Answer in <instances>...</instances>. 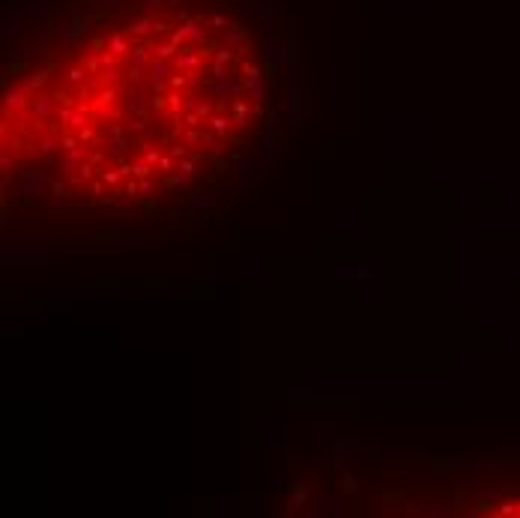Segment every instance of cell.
<instances>
[{"label": "cell", "mask_w": 520, "mask_h": 518, "mask_svg": "<svg viewBox=\"0 0 520 518\" xmlns=\"http://www.w3.org/2000/svg\"><path fill=\"white\" fill-rule=\"evenodd\" d=\"M54 96H48V93H30V105H33V114H39V117H48V114H54V102H51Z\"/></svg>", "instance_id": "2"}, {"label": "cell", "mask_w": 520, "mask_h": 518, "mask_svg": "<svg viewBox=\"0 0 520 518\" xmlns=\"http://www.w3.org/2000/svg\"><path fill=\"white\" fill-rule=\"evenodd\" d=\"M191 195H194V198H191V204H197V207H200V204H203V207L216 204V198H210L206 192H191Z\"/></svg>", "instance_id": "11"}, {"label": "cell", "mask_w": 520, "mask_h": 518, "mask_svg": "<svg viewBox=\"0 0 520 518\" xmlns=\"http://www.w3.org/2000/svg\"><path fill=\"white\" fill-rule=\"evenodd\" d=\"M57 147H63V141H60V135H54V132H51L48 138L39 141V150H42V153H54Z\"/></svg>", "instance_id": "7"}, {"label": "cell", "mask_w": 520, "mask_h": 518, "mask_svg": "<svg viewBox=\"0 0 520 518\" xmlns=\"http://www.w3.org/2000/svg\"><path fill=\"white\" fill-rule=\"evenodd\" d=\"M144 159H147L150 165H159V159H162V156H159L156 150H147V156H144Z\"/></svg>", "instance_id": "18"}, {"label": "cell", "mask_w": 520, "mask_h": 518, "mask_svg": "<svg viewBox=\"0 0 520 518\" xmlns=\"http://www.w3.org/2000/svg\"><path fill=\"white\" fill-rule=\"evenodd\" d=\"M171 156H173V159H185V156H188L185 144H176V147H171Z\"/></svg>", "instance_id": "14"}, {"label": "cell", "mask_w": 520, "mask_h": 518, "mask_svg": "<svg viewBox=\"0 0 520 518\" xmlns=\"http://www.w3.org/2000/svg\"><path fill=\"white\" fill-rule=\"evenodd\" d=\"M210 150H213V153H216V156H222V153H225V150H228V147H225V141H216V144H213V147H210Z\"/></svg>", "instance_id": "20"}, {"label": "cell", "mask_w": 520, "mask_h": 518, "mask_svg": "<svg viewBox=\"0 0 520 518\" xmlns=\"http://www.w3.org/2000/svg\"><path fill=\"white\" fill-rule=\"evenodd\" d=\"M57 168H63V174H72V171H78L81 165H78L72 156H66V159H57Z\"/></svg>", "instance_id": "9"}, {"label": "cell", "mask_w": 520, "mask_h": 518, "mask_svg": "<svg viewBox=\"0 0 520 518\" xmlns=\"http://www.w3.org/2000/svg\"><path fill=\"white\" fill-rule=\"evenodd\" d=\"M231 123H233V120H231V117H225V114H213V117L206 120V126L216 132L219 138H228V129H231Z\"/></svg>", "instance_id": "4"}, {"label": "cell", "mask_w": 520, "mask_h": 518, "mask_svg": "<svg viewBox=\"0 0 520 518\" xmlns=\"http://www.w3.org/2000/svg\"><path fill=\"white\" fill-rule=\"evenodd\" d=\"M90 123H93L90 111H87L84 105H75V111H72V120H69V126H75V129H84V126H90Z\"/></svg>", "instance_id": "5"}, {"label": "cell", "mask_w": 520, "mask_h": 518, "mask_svg": "<svg viewBox=\"0 0 520 518\" xmlns=\"http://www.w3.org/2000/svg\"><path fill=\"white\" fill-rule=\"evenodd\" d=\"M78 141H81V144H87V141H93V129H90V126H84V129L78 132Z\"/></svg>", "instance_id": "15"}, {"label": "cell", "mask_w": 520, "mask_h": 518, "mask_svg": "<svg viewBox=\"0 0 520 518\" xmlns=\"http://www.w3.org/2000/svg\"><path fill=\"white\" fill-rule=\"evenodd\" d=\"M15 165V159H9V153H3V171H9Z\"/></svg>", "instance_id": "21"}, {"label": "cell", "mask_w": 520, "mask_h": 518, "mask_svg": "<svg viewBox=\"0 0 520 518\" xmlns=\"http://www.w3.org/2000/svg\"><path fill=\"white\" fill-rule=\"evenodd\" d=\"M129 108L141 117V114H147V108H150V99L138 90V87H132V93H129Z\"/></svg>", "instance_id": "3"}, {"label": "cell", "mask_w": 520, "mask_h": 518, "mask_svg": "<svg viewBox=\"0 0 520 518\" xmlns=\"http://www.w3.org/2000/svg\"><path fill=\"white\" fill-rule=\"evenodd\" d=\"M45 189H48V177L36 174V171H18V177L12 180V195L24 198V201H33V198L45 195Z\"/></svg>", "instance_id": "1"}, {"label": "cell", "mask_w": 520, "mask_h": 518, "mask_svg": "<svg viewBox=\"0 0 520 518\" xmlns=\"http://www.w3.org/2000/svg\"><path fill=\"white\" fill-rule=\"evenodd\" d=\"M159 168H162V171H173V156H171V159H168V156H162V159H159Z\"/></svg>", "instance_id": "17"}, {"label": "cell", "mask_w": 520, "mask_h": 518, "mask_svg": "<svg viewBox=\"0 0 520 518\" xmlns=\"http://www.w3.org/2000/svg\"><path fill=\"white\" fill-rule=\"evenodd\" d=\"M93 117L102 123V120H120V114H117V108H111V105H96V111H93Z\"/></svg>", "instance_id": "6"}, {"label": "cell", "mask_w": 520, "mask_h": 518, "mask_svg": "<svg viewBox=\"0 0 520 518\" xmlns=\"http://www.w3.org/2000/svg\"><path fill=\"white\" fill-rule=\"evenodd\" d=\"M132 174H135V177H147V174H150V162H147V159H144V162H135V165H132Z\"/></svg>", "instance_id": "12"}, {"label": "cell", "mask_w": 520, "mask_h": 518, "mask_svg": "<svg viewBox=\"0 0 520 518\" xmlns=\"http://www.w3.org/2000/svg\"><path fill=\"white\" fill-rule=\"evenodd\" d=\"M60 141H63V150H72L75 147V138H69V135H60Z\"/></svg>", "instance_id": "19"}, {"label": "cell", "mask_w": 520, "mask_h": 518, "mask_svg": "<svg viewBox=\"0 0 520 518\" xmlns=\"http://www.w3.org/2000/svg\"><path fill=\"white\" fill-rule=\"evenodd\" d=\"M123 177H126L123 168H117V171H102V183H105V186H117Z\"/></svg>", "instance_id": "8"}, {"label": "cell", "mask_w": 520, "mask_h": 518, "mask_svg": "<svg viewBox=\"0 0 520 518\" xmlns=\"http://www.w3.org/2000/svg\"><path fill=\"white\" fill-rule=\"evenodd\" d=\"M153 189H156V183H153L150 177H144V183H141V195H147V198H153Z\"/></svg>", "instance_id": "13"}, {"label": "cell", "mask_w": 520, "mask_h": 518, "mask_svg": "<svg viewBox=\"0 0 520 518\" xmlns=\"http://www.w3.org/2000/svg\"><path fill=\"white\" fill-rule=\"evenodd\" d=\"M78 174H81V180H90V177H93V165H87V162H84V165L78 168Z\"/></svg>", "instance_id": "16"}, {"label": "cell", "mask_w": 520, "mask_h": 518, "mask_svg": "<svg viewBox=\"0 0 520 518\" xmlns=\"http://www.w3.org/2000/svg\"><path fill=\"white\" fill-rule=\"evenodd\" d=\"M168 183H171V189H185V186H188V174H182V171H179V174H173Z\"/></svg>", "instance_id": "10"}]
</instances>
